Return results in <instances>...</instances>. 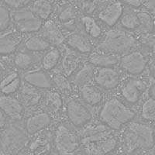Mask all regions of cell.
Segmentation results:
<instances>
[{
	"instance_id": "1",
	"label": "cell",
	"mask_w": 155,
	"mask_h": 155,
	"mask_svg": "<svg viewBox=\"0 0 155 155\" xmlns=\"http://www.w3.org/2000/svg\"><path fill=\"white\" fill-rule=\"evenodd\" d=\"M104 124L89 127L81 135V145L85 155H108L118 145V140Z\"/></svg>"
},
{
	"instance_id": "2",
	"label": "cell",
	"mask_w": 155,
	"mask_h": 155,
	"mask_svg": "<svg viewBox=\"0 0 155 155\" xmlns=\"http://www.w3.org/2000/svg\"><path fill=\"white\" fill-rule=\"evenodd\" d=\"M155 146L154 130L147 124L130 122L122 135V147L127 155L150 150Z\"/></svg>"
},
{
	"instance_id": "3",
	"label": "cell",
	"mask_w": 155,
	"mask_h": 155,
	"mask_svg": "<svg viewBox=\"0 0 155 155\" xmlns=\"http://www.w3.org/2000/svg\"><path fill=\"white\" fill-rule=\"evenodd\" d=\"M134 110L118 99L113 98L105 102L99 113V120L112 130H119L135 117Z\"/></svg>"
},
{
	"instance_id": "4",
	"label": "cell",
	"mask_w": 155,
	"mask_h": 155,
	"mask_svg": "<svg viewBox=\"0 0 155 155\" xmlns=\"http://www.w3.org/2000/svg\"><path fill=\"white\" fill-rule=\"evenodd\" d=\"M27 132L16 125L5 129L0 135V155H19L29 143Z\"/></svg>"
},
{
	"instance_id": "5",
	"label": "cell",
	"mask_w": 155,
	"mask_h": 155,
	"mask_svg": "<svg viewBox=\"0 0 155 155\" xmlns=\"http://www.w3.org/2000/svg\"><path fill=\"white\" fill-rule=\"evenodd\" d=\"M136 44V39L122 30H110L99 44V49L109 54H123L132 49Z\"/></svg>"
},
{
	"instance_id": "6",
	"label": "cell",
	"mask_w": 155,
	"mask_h": 155,
	"mask_svg": "<svg viewBox=\"0 0 155 155\" xmlns=\"http://www.w3.org/2000/svg\"><path fill=\"white\" fill-rule=\"evenodd\" d=\"M54 146L58 155H74L81 146V139L68 127L61 124L55 130Z\"/></svg>"
},
{
	"instance_id": "7",
	"label": "cell",
	"mask_w": 155,
	"mask_h": 155,
	"mask_svg": "<svg viewBox=\"0 0 155 155\" xmlns=\"http://www.w3.org/2000/svg\"><path fill=\"white\" fill-rule=\"evenodd\" d=\"M12 18L19 33H34L42 27V20L31 10L19 9L12 14Z\"/></svg>"
},
{
	"instance_id": "8",
	"label": "cell",
	"mask_w": 155,
	"mask_h": 155,
	"mask_svg": "<svg viewBox=\"0 0 155 155\" xmlns=\"http://www.w3.org/2000/svg\"><path fill=\"white\" fill-rule=\"evenodd\" d=\"M66 113L71 124L78 128L84 127L92 120V114L89 110L76 99H71L67 102Z\"/></svg>"
},
{
	"instance_id": "9",
	"label": "cell",
	"mask_w": 155,
	"mask_h": 155,
	"mask_svg": "<svg viewBox=\"0 0 155 155\" xmlns=\"http://www.w3.org/2000/svg\"><path fill=\"white\" fill-rule=\"evenodd\" d=\"M147 59L140 52L134 51L124 56L120 60L121 68L131 75H139L146 68Z\"/></svg>"
},
{
	"instance_id": "10",
	"label": "cell",
	"mask_w": 155,
	"mask_h": 155,
	"mask_svg": "<svg viewBox=\"0 0 155 155\" xmlns=\"http://www.w3.org/2000/svg\"><path fill=\"white\" fill-rule=\"evenodd\" d=\"M95 83L106 90L114 89L120 81V75L117 71L112 68H101L94 73Z\"/></svg>"
},
{
	"instance_id": "11",
	"label": "cell",
	"mask_w": 155,
	"mask_h": 155,
	"mask_svg": "<svg viewBox=\"0 0 155 155\" xmlns=\"http://www.w3.org/2000/svg\"><path fill=\"white\" fill-rule=\"evenodd\" d=\"M146 90V84L143 81L137 78H130L121 88V94L127 102L135 104Z\"/></svg>"
},
{
	"instance_id": "12",
	"label": "cell",
	"mask_w": 155,
	"mask_h": 155,
	"mask_svg": "<svg viewBox=\"0 0 155 155\" xmlns=\"http://www.w3.org/2000/svg\"><path fill=\"white\" fill-rule=\"evenodd\" d=\"M0 109L7 117L13 120H21L24 112L23 104L11 95L0 96Z\"/></svg>"
},
{
	"instance_id": "13",
	"label": "cell",
	"mask_w": 155,
	"mask_h": 155,
	"mask_svg": "<svg viewBox=\"0 0 155 155\" xmlns=\"http://www.w3.org/2000/svg\"><path fill=\"white\" fill-rule=\"evenodd\" d=\"M51 123L50 115L45 112H41L32 115L26 120L25 130L29 135H35L49 127Z\"/></svg>"
},
{
	"instance_id": "14",
	"label": "cell",
	"mask_w": 155,
	"mask_h": 155,
	"mask_svg": "<svg viewBox=\"0 0 155 155\" xmlns=\"http://www.w3.org/2000/svg\"><path fill=\"white\" fill-rule=\"evenodd\" d=\"M23 79L26 83L38 89H50L52 87V80L43 70L27 71L23 74Z\"/></svg>"
},
{
	"instance_id": "15",
	"label": "cell",
	"mask_w": 155,
	"mask_h": 155,
	"mask_svg": "<svg viewBox=\"0 0 155 155\" xmlns=\"http://www.w3.org/2000/svg\"><path fill=\"white\" fill-rule=\"evenodd\" d=\"M22 41L21 33L9 32L0 34V55L13 53Z\"/></svg>"
},
{
	"instance_id": "16",
	"label": "cell",
	"mask_w": 155,
	"mask_h": 155,
	"mask_svg": "<svg viewBox=\"0 0 155 155\" xmlns=\"http://www.w3.org/2000/svg\"><path fill=\"white\" fill-rule=\"evenodd\" d=\"M123 14V5L120 2H116L109 4L99 14V19L104 23L113 27L118 22Z\"/></svg>"
},
{
	"instance_id": "17",
	"label": "cell",
	"mask_w": 155,
	"mask_h": 155,
	"mask_svg": "<svg viewBox=\"0 0 155 155\" xmlns=\"http://www.w3.org/2000/svg\"><path fill=\"white\" fill-rule=\"evenodd\" d=\"M21 87V79L17 71H11L0 81V92L5 95H11Z\"/></svg>"
},
{
	"instance_id": "18",
	"label": "cell",
	"mask_w": 155,
	"mask_h": 155,
	"mask_svg": "<svg viewBox=\"0 0 155 155\" xmlns=\"http://www.w3.org/2000/svg\"><path fill=\"white\" fill-rule=\"evenodd\" d=\"M43 37L50 44L59 45L64 41V37L53 21H47L43 27Z\"/></svg>"
},
{
	"instance_id": "19",
	"label": "cell",
	"mask_w": 155,
	"mask_h": 155,
	"mask_svg": "<svg viewBox=\"0 0 155 155\" xmlns=\"http://www.w3.org/2000/svg\"><path fill=\"white\" fill-rule=\"evenodd\" d=\"M67 44L70 48L80 53L86 54L92 51V46L84 36L79 34H71L67 39Z\"/></svg>"
},
{
	"instance_id": "20",
	"label": "cell",
	"mask_w": 155,
	"mask_h": 155,
	"mask_svg": "<svg viewBox=\"0 0 155 155\" xmlns=\"http://www.w3.org/2000/svg\"><path fill=\"white\" fill-rule=\"evenodd\" d=\"M89 62L100 68H111L119 62L118 58L113 54L93 53L89 56Z\"/></svg>"
},
{
	"instance_id": "21",
	"label": "cell",
	"mask_w": 155,
	"mask_h": 155,
	"mask_svg": "<svg viewBox=\"0 0 155 155\" xmlns=\"http://www.w3.org/2000/svg\"><path fill=\"white\" fill-rule=\"evenodd\" d=\"M22 97L25 105L28 107L37 106L41 99V93L38 88H34L29 84L23 85L22 87Z\"/></svg>"
},
{
	"instance_id": "22",
	"label": "cell",
	"mask_w": 155,
	"mask_h": 155,
	"mask_svg": "<svg viewBox=\"0 0 155 155\" xmlns=\"http://www.w3.org/2000/svg\"><path fill=\"white\" fill-rule=\"evenodd\" d=\"M81 99L90 106H95L100 103L102 95L98 88L91 85H85L81 90Z\"/></svg>"
},
{
	"instance_id": "23",
	"label": "cell",
	"mask_w": 155,
	"mask_h": 155,
	"mask_svg": "<svg viewBox=\"0 0 155 155\" xmlns=\"http://www.w3.org/2000/svg\"><path fill=\"white\" fill-rule=\"evenodd\" d=\"M45 105L52 113H57L63 106V100L60 93L54 90H51L47 93L45 98Z\"/></svg>"
},
{
	"instance_id": "24",
	"label": "cell",
	"mask_w": 155,
	"mask_h": 155,
	"mask_svg": "<svg viewBox=\"0 0 155 155\" xmlns=\"http://www.w3.org/2000/svg\"><path fill=\"white\" fill-rule=\"evenodd\" d=\"M30 10L41 19H47L52 10V4L49 0H37Z\"/></svg>"
},
{
	"instance_id": "25",
	"label": "cell",
	"mask_w": 155,
	"mask_h": 155,
	"mask_svg": "<svg viewBox=\"0 0 155 155\" xmlns=\"http://www.w3.org/2000/svg\"><path fill=\"white\" fill-rule=\"evenodd\" d=\"M80 64V58L73 53H67L62 61L64 74L70 76L76 71Z\"/></svg>"
},
{
	"instance_id": "26",
	"label": "cell",
	"mask_w": 155,
	"mask_h": 155,
	"mask_svg": "<svg viewBox=\"0 0 155 155\" xmlns=\"http://www.w3.org/2000/svg\"><path fill=\"white\" fill-rule=\"evenodd\" d=\"M61 53L56 48L50 50L44 54L42 59L43 68L45 71H51L54 68L60 60Z\"/></svg>"
},
{
	"instance_id": "27",
	"label": "cell",
	"mask_w": 155,
	"mask_h": 155,
	"mask_svg": "<svg viewBox=\"0 0 155 155\" xmlns=\"http://www.w3.org/2000/svg\"><path fill=\"white\" fill-rule=\"evenodd\" d=\"M51 44L44 38L40 37H30L25 42L26 49L33 52H39L48 49Z\"/></svg>"
},
{
	"instance_id": "28",
	"label": "cell",
	"mask_w": 155,
	"mask_h": 155,
	"mask_svg": "<svg viewBox=\"0 0 155 155\" xmlns=\"http://www.w3.org/2000/svg\"><path fill=\"white\" fill-rule=\"evenodd\" d=\"M94 71L90 65H84L76 74L74 83L76 85H87L94 77Z\"/></svg>"
},
{
	"instance_id": "29",
	"label": "cell",
	"mask_w": 155,
	"mask_h": 155,
	"mask_svg": "<svg viewBox=\"0 0 155 155\" xmlns=\"http://www.w3.org/2000/svg\"><path fill=\"white\" fill-rule=\"evenodd\" d=\"M81 20H82L83 26L85 27V31L88 35L93 38H98L100 37L102 34V30L95 21V19L90 16H84Z\"/></svg>"
},
{
	"instance_id": "30",
	"label": "cell",
	"mask_w": 155,
	"mask_h": 155,
	"mask_svg": "<svg viewBox=\"0 0 155 155\" xmlns=\"http://www.w3.org/2000/svg\"><path fill=\"white\" fill-rule=\"evenodd\" d=\"M141 116L147 121L155 122V99L149 97L143 102L141 109Z\"/></svg>"
},
{
	"instance_id": "31",
	"label": "cell",
	"mask_w": 155,
	"mask_h": 155,
	"mask_svg": "<svg viewBox=\"0 0 155 155\" xmlns=\"http://www.w3.org/2000/svg\"><path fill=\"white\" fill-rule=\"evenodd\" d=\"M51 80L57 88L64 93H68L71 91V85L65 74L57 73L54 74Z\"/></svg>"
},
{
	"instance_id": "32",
	"label": "cell",
	"mask_w": 155,
	"mask_h": 155,
	"mask_svg": "<svg viewBox=\"0 0 155 155\" xmlns=\"http://www.w3.org/2000/svg\"><path fill=\"white\" fill-rule=\"evenodd\" d=\"M33 58L30 54L24 52H19L14 58L15 65L19 69H26L33 63Z\"/></svg>"
},
{
	"instance_id": "33",
	"label": "cell",
	"mask_w": 155,
	"mask_h": 155,
	"mask_svg": "<svg viewBox=\"0 0 155 155\" xmlns=\"http://www.w3.org/2000/svg\"><path fill=\"white\" fill-rule=\"evenodd\" d=\"M121 24L127 30H134L139 27L140 22L137 14L130 12L123 16L121 18Z\"/></svg>"
},
{
	"instance_id": "34",
	"label": "cell",
	"mask_w": 155,
	"mask_h": 155,
	"mask_svg": "<svg viewBox=\"0 0 155 155\" xmlns=\"http://www.w3.org/2000/svg\"><path fill=\"white\" fill-rule=\"evenodd\" d=\"M138 19H139L140 25H142L147 30L152 31L154 29V24H153V19L148 12H140L137 14Z\"/></svg>"
},
{
	"instance_id": "35",
	"label": "cell",
	"mask_w": 155,
	"mask_h": 155,
	"mask_svg": "<svg viewBox=\"0 0 155 155\" xmlns=\"http://www.w3.org/2000/svg\"><path fill=\"white\" fill-rule=\"evenodd\" d=\"M11 22V15L5 6L0 5V32L5 30L9 27Z\"/></svg>"
},
{
	"instance_id": "36",
	"label": "cell",
	"mask_w": 155,
	"mask_h": 155,
	"mask_svg": "<svg viewBox=\"0 0 155 155\" xmlns=\"http://www.w3.org/2000/svg\"><path fill=\"white\" fill-rule=\"evenodd\" d=\"M74 17H75V12L71 6H67L62 9L59 15L60 20L64 23H68L69 22L72 21Z\"/></svg>"
},
{
	"instance_id": "37",
	"label": "cell",
	"mask_w": 155,
	"mask_h": 155,
	"mask_svg": "<svg viewBox=\"0 0 155 155\" xmlns=\"http://www.w3.org/2000/svg\"><path fill=\"white\" fill-rule=\"evenodd\" d=\"M32 0H4L8 6L15 9H21L28 5Z\"/></svg>"
},
{
	"instance_id": "38",
	"label": "cell",
	"mask_w": 155,
	"mask_h": 155,
	"mask_svg": "<svg viewBox=\"0 0 155 155\" xmlns=\"http://www.w3.org/2000/svg\"><path fill=\"white\" fill-rule=\"evenodd\" d=\"M80 7L87 12H92L95 7L96 0H77Z\"/></svg>"
},
{
	"instance_id": "39",
	"label": "cell",
	"mask_w": 155,
	"mask_h": 155,
	"mask_svg": "<svg viewBox=\"0 0 155 155\" xmlns=\"http://www.w3.org/2000/svg\"><path fill=\"white\" fill-rule=\"evenodd\" d=\"M145 7L152 13H155V0H143Z\"/></svg>"
},
{
	"instance_id": "40",
	"label": "cell",
	"mask_w": 155,
	"mask_h": 155,
	"mask_svg": "<svg viewBox=\"0 0 155 155\" xmlns=\"http://www.w3.org/2000/svg\"><path fill=\"white\" fill-rule=\"evenodd\" d=\"M7 124V116L0 109V129H2Z\"/></svg>"
},
{
	"instance_id": "41",
	"label": "cell",
	"mask_w": 155,
	"mask_h": 155,
	"mask_svg": "<svg viewBox=\"0 0 155 155\" xmlns=\"http://www.w3.org/2000/svg\"><path fill=\"white\" fill-rule=\"evenodd\" d=\"M124 2H126L129 5L135 6V7H137L141 4V1L140 0H124Z\"/></svg>"
},
{
	"instance_id": "42",
	"label": "cell",
	"mask_w": 155,
	"mask_h": 155,
	"mask_svg": "<svg viewBox=\"0 0 155 155\" xmlns=\"http://www.w3.org/2000/svg\"><path fill=\"white\" fill-rule=\"evenodd\" d=\"M149 95H150V98L155 99V83L149 88Z\"/></svg>"
},
{
	"instance_id": "43",
	"label": "cell",
	"mask_w": 155,
	"mask_h": 155,
	"mask_svg": "<svg viewBox=\"0 0 155 155\" xmlns=\"http://www.w3.org/2000/svg\"><path fill=\"white\" fill-rule=\"evenodd\" d=\"M150 72H151L152 76L155 78V63L152 64L151 67H150Z\"/></svg>"
},
{
	"instance_id": "44",
	"label": "cell",
	"mask_w": 155,
	"mask_h": 155,
	"mask_svg": "<svg viewBox=\"0 0 155 155\" xmlns=\"http://www.w3.org/2000/svg\"><path fill=\"white\" fill-rule=\"evenodd\" d=\"M4 68V64H2V62L0 61V73L2 72V71H3L2 69Z\"/></svg>"
},
{
	"instance_id": "45",
	"label": "cell",
	"mask_w": 155,
	"mask_h": 155,
	"mask_svg": "<svg viewBox=\"0 0 155 155\" xmlns=\"http://www.w3.org/2000/svg\"><path fill=\"white\" fill-rule=\"evenodd\" d=\"M39 155H53L51 153V151H48V152H45V153H43L41 154H39Z\"/></svg>"
},
{
	"instance_id": "46",
	"label": "cell",
	"mask_w": 155,
	"mask_h": 155,
	"mask_svg": "<svg viewBox=\"0 0 155 155\" xmlns=\"http://www.w3.org/2000/svg\"><path fill=\"white\" fill-rule=\"evenodd\" d=\"M108 155H120V154H116V153H109Z\"/></svg>"
},
{
	"instance_id": "47",
	"label": "cell",
	"mask_w": 155,
	"mask_h": 155,
	"mask_svg": "<svg viewBox=\"0 0 155 155\" xmlns=\"http://www.w3.org/2000/svg\"><path fill=\"white\" fill-rule=\"evenodd\" d=\"M146 155H155L154 153H153V154H146Z\"/></svg>"
},
{
	"instance_id": "48",
	"label": "cell",
	"mask_w": 155,
	"mask_h": 155,
	"mask_svg": "<svg viewBox=\"0 0 155 155\" xmlns=\"http://www.w3.org/2000/svg\"><path fill=\"white\" fill-rule=\"evenodd\" d=\"M153 30H154V31H155V27H154V29H153Z\"/></svg>"
},
{
	"instance_id": "49",
	"label": "cell",
	"mask_w": 155,
	"mask_h": 155,
	"mask_svg": "<svg viewBox=\"0 0 155 155\" xmlns=\"http://www.w3.org/2000/svg\"><path fill=\"white\" fill-rule=\"evenodd\" d=\"M154 154H155V152H154Z\"/></svg>"
}]
</instances>
